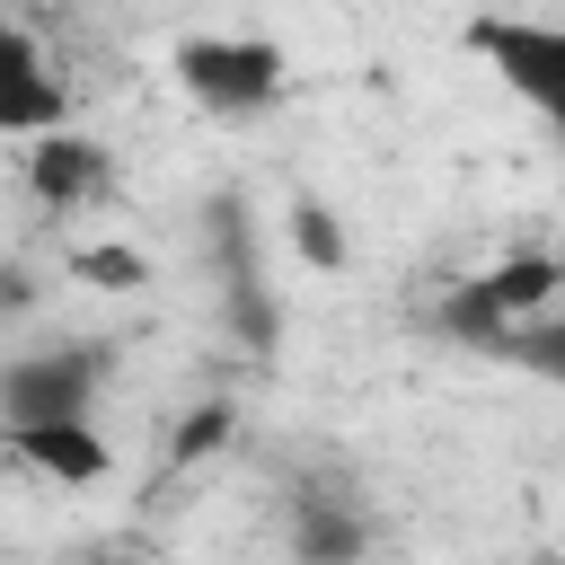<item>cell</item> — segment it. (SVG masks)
Segmentation results:
<instances>
[{"label":"cell","mask_w":565,"mask_h":565,"mask_svg":"<svg viewBox=\"0 0 565 565\" xmlns=\"http://www.w3.org/2000/svg\"><path fill=\"white\" fill-rule=\"evenodd\" d=\"M556 282H565V265H556V256H539V247H521V256H503V265H486V274L450 282V291H441V309H433V327H441L450 344H468V353H494L512 318H530V309H547V300H556Z\"/></svg>","instance_id":"2"},{"label":"cell","mask_w":565,"mask_h":565,"mask_svg":"<svg viewBox=\"0 0 565 565\" xmlns=\"http://www.w3.org/2000/svg\"><path fill=\"white\" fill-rule=\"evenodd\" d=\"M291 547H300V556H353V547H362V521H353V503L335 512L327 494H300V512H291Z\"/></svg>","instance_id":"9"},{"label":"cell","mask_w":565,"mask_h":565,"mask_svg":"<svg viewBox=\"0 0 565 565\" xmlns=\"http://www.w3.org/2000/svg\"><path fill=\"white\" fill-rule=\"evenodd\" d=\"M221 441H230V406H194V415L177 424V468L203 459V450H221Z\"/></svg>","instance_id":"12"},{"label":"cell","mask_w":565,"mask_h":565,"mask_svg":"<svg viewBox=\"0 0 565 565\" xmlns=\"http://www.w3.org/2000/svg\"><path fill=\"white\" fill-rule=\"evenodd\" d=\"M0 459L79 494L97 477H115V441L97 433V415H35V424H0Z\"/></svg>","instance_id":"5"},{"label":"cell","mask_w":565,"mask_h":565,"mask_svg":"<svg viewBox=\"0 0 565 565\" xmlns=\"http://www.w3.org/2000/svg\"><path fill=\"white\" fill-rule=\"evenodd\" d=\"M115 353L97 335H62V344H26L0 362V424H35V415H97Z\"/></svg>","instance_id":"3"},{"label":"cell","mask_w":565,"mask_h":565,"mask_svg":"<svg viewBox=\"0 0 565 565\" xmlns=\"http://www.w3.org/2000/svg\"><path fill=\"white\" fill-rule=\"evenodd\" d=\"M168 71H177V88L212 115V124H247V115H265L274 97H282V44L274 35H185L177 53H168Z\"/></svg>","instance_id":"1"},{"label":"cell","mask_w":565,"mask_h":565,"mask_svg":"<svg viewBox=\"0 0 565 565\" xmlns=\"http://www.w3.org/2000/svg\"><path fill=\"white\" fill-rule=\"evenodd\" d=\"M282 230H291V247H300V256H309L318 274H335V265L353 256V247H344V230H335V212H327L318 194H300V203L282 212Z\"/></svg>","instance_id":"10"},{"label":"cell","mask_w":565,"mask_h":565,"mask_svg":"<svg viewBox=\"0 0 565 565\" xmlns=\"http://www.w3.org/2000/svg\"><path fill=\"white\" fill-rule=\"evenodd\" d=\"M486 362H512V371H530V380L565 388V309H530V318H512V327H503V344H494Z\"/></svg>","instance_id":"8"},{"label":"cell","mask_w":565,"mask_h":565,"mask_svg":"<svg viewBox=\"0 0 565 565\" xmlns=\"http://www.w3.org/2000/svg\"><path fill=\"white\" fill-rule=\"evenodd\" d=\"M106 141H88V132H71V124H53V132H35L26 141V194L44 203V212H88L97 194H106Z\"/></svg>","instance_id":"7"},{"label":"cell","mask_w":565,"mask_h":565,"mask_svg":"<svg viewBox=\"0 0 565 565\" xmlns=\"http://www.w3.org/2000/svg\"><path fill=\"white\" fill-rule=\"evenodd\" d=\"M468 53L547 124L565 132V18H477Z\"/></svg>","instance_id":"4"},{"label":"cell","mask_w":565,"mask_h":565,"mask_svg":"<svg viewBox=\"0 0 565 565\" xmlns=\"http://www.w3.org/2000/svg\"><path fill=\"white\" fill-rule=\"evenodd\" d=\"M53 124H71L62 71H53V53H44L26 26L0 18V141H35V132H53Z\"/></svg>","instance_id":"6"},{"label":"cell","mask_w":565,"mask_h":565,"mask_svg":"<svg viewBox=\"0 0 565 565\" xmlns=\"http://www.w3.org/2000/svg\"><path fill=\"white\" fill-rule=\"evenodd\" d=\"M71 274L97 282V291H132V282H150V256H141V247H79Z\"/></svg>","instance_id":"11"}]
</instances>
